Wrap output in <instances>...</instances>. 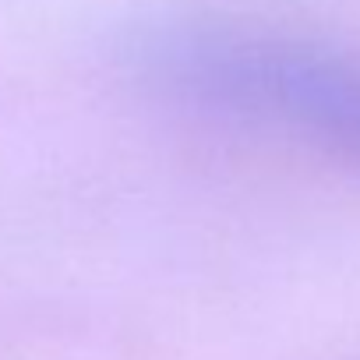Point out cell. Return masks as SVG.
Listing matches in <instances>:
<instances>
[{"label": "cell", "mask_w": 360, "mask_h": 360, "mask_svg": "<svg viewBox=\"0 0 360 360\" xmlns=\"http://www.w3.org/2000/svg\"><path fill=\"white\" fill-rule=\"evenodd\" d=\"M138 71L173 103L360 166L356 57L255 29L169 25L138 43Z\"/></svg>", "instance_id": "obj_1"}]
</instances>
